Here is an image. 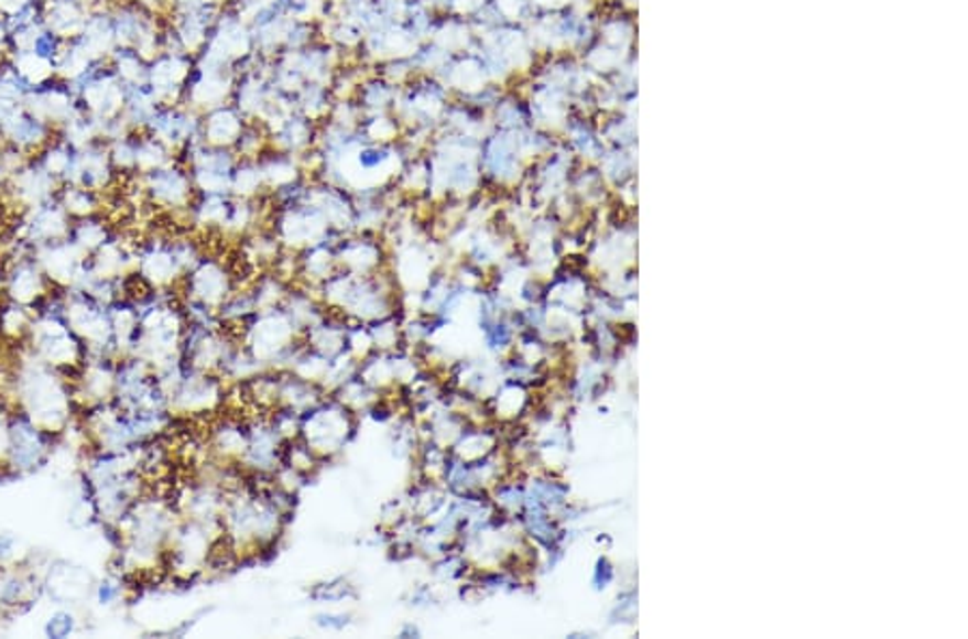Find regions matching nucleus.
<instances>
[{
    "label": "nucleus",
    "mask_w": 968,
    "mask_h": 639,
    "mask_svg": "<svg viewBox=\"0 0 968 639\" xmlns=\"http://www.w3.org/2000/svg\"><path fill=\"white\" fill-rule=\"evenodd\" d=\"M9 50H11V42H9V26H7V20L0 15V61L7 58Z\"/></svg>",
    "instance_id": "1a4fd4ad"
},
{
    "label": "nucleus",
    "mask_w": 968,
    "mask_h": 639,
    "mask_svg": "<svg viewBox=\"0 0 968 639\" xmlns=\"http://www.w3.org/2000/svg\"><path fill=\"white\" fill-rule=\"evenodd\" d=\"M76 2H87V4H91L93 0H76Z\"/></svg>",
    "instance_id": "9d476101"
},
{
    "label": "nucleus",
    "mask_w": 968,
    "mask_h": 639,
    "mask_svg": "<svg viewBox=\"0 0 968 639\" xmlns=\"http://www.w3.org/2000/svg\"><path fill=\"white\" fill-rule=\"evenodd\" d=\"M110 65V69L115 72V76L126 85V87H139L146 85V74H149V61H144L137 50L132 47H115V52L108 56L106 61Z\"/></svg>",
    "instance_id": "0eeeda50"
},
{
    "label": "nucleus",
    "mask_w": 968,
    "mask_h": 639,
    "mask_svg": "<svg viewBox=\"0 0 968 639\" xmlns=\"http://www.w3.org/2000/svg\"><path fill=\"white\" fill-rule=\"evenodd\" d=\"M9 65L15 69V74L29 85V87H40L47 80L56 78V69H54V58L40 52V50H13L7 54Z\"/></svg>",
    "instance_id": "39448f33"
},
{
    "label": "nucleus",
    "mask_w": 968,
    "mask_h": 639,
    "mask_svg": "<svg viewBox=\"0 0 968 639\" xmlns=\"http://www.w3.org/2000/svg\"><path fill=\"white\" fill-rule=\"evenodd\" d=\"M83 112L104 123L123 115L128 87L115 76L106 61L95 63L89 74L72 85Z\"/></svg>",
    "instance_id": "f257e3e1"
},
{
    "label": "nucleus",
    "mask_w": 968,
    "mask_h": 639,
    "mask_svg": "<svg viewBox=\"0 0 968 639\" xmlns=\"http://www.w3.org/2000/svg\"><path fill=\"white\" fill-rule=\"evenodd\" d=\"M87 15H89L87 2L44 0V11H42L44 26L61 42L76 40L87 22Z\"/></svg>",
    "instance_id": "20e7f679"
},
{
    "label": "nucleus",
    "mask_w": 968,
    "mask_h": 639,
    "mask_svg": "<svg viewBox=\"0 0 968 639\" xmlns=\"http://www.w3.org/2000/svg\"><path fill=\"white\" fill-rule=\"evenodd\" d=\"M95 63H99V61L93 58L91 54L85 50V46L78 42V37L69 40V42H63L61 47H58L56 58H54L56 78H61V80H65L69 85H76L83 76L89 74V69H91Z\"/></svg>",
    "instance_id": "423d86ee"
},
{
    "label": "nucleus",
    "mask_w": 968,
    "mask_h": 639,
    "mask_svg": "<svg viewBox=\"0 0 968 639\" xmlns=\"http://www.w3.org/2000/svg\"><path fill=\"white\" fill-rule=\"evenodd\" d=\"M78 42L85 46L95 61H108V56L117 47L110 0H93L89 4L87 22L78 35Z\"/></svg>",
    "instance_id": "7ed1b4c3"
},
{
    "label": "nucleus",
    "mask_w": 968,
    "mask_h": 639,
    "mask_svg": "<svg viewBox=\"0 0 968 639\" xmlns=\"http://www.w3.org/2000/svg\"><path fill=\"white\" fill-rule=\"evenodd\" d=\"M33 2H37V0H0V15L9 18V15L26 9Z\"/></svg>",
    "instance_id": "6e6552de"
},
{
    "label": "nucleus",
    "mask_w": 968,
    "mask_h": 639,
    "mask_svg": "<svg viewBox=\"0 0 968 639\" xmlns=\"http://www.w3.org/2000/svg\"><path fill=\"white\" fill-rule=\"evenodd\" d=\"M22 106L54 130L63 128L67 121L83 112L74 87L61 78H52L40 87H29Z\"/></svg>",
    "instance_id": "f03ea898"
}]
</instances>
